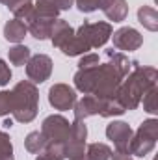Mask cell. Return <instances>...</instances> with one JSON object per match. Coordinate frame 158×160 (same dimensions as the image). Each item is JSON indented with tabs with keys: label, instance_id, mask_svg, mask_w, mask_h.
Instances as JSON below:
<instances>
[{
	"label": "cell",
	"instance_id": "1",
	"mask_svg": "<svg viewBox=\"0 0 158 160\" xmlns=\"http://www.w3.org/2000/svg\"><path fill=\"white\" fill-rule=\"evenodd\" d=\"M121 82L123 77L110 63L78 69L75 75V88L84 95H95L97 99H114Z\"/></svg>",
	"mask_w": 158,
	"mask_h": 160
},
{
	"label": "cell",
	"instance_id": "2",
	"mask_svg": "<svg viewBox=\"0 0 158 160\" xmlns=\"http://www.w3.org/2000/svg\"><path fill=\"white\" fill-rule=\"evenodd\" d=\"M158 73L155 67H143L138 62H132V71L123 78L117 89V99L125 110H134L140 106L141 97L153 86H156Z\"/></svg>",
	"mask_w": 158,
	"mask_h": 160
},
{
	"label": "cell",
	"instance_id": "3",
	"mask_svg": "<svg viewBox=\"0 0 158 160\" xmlns=\"http://www.w3.org/2000/svg\"><path fill=\"white\" fill-rule=\"evenodd\" d=\"M112 38V24L110 22H84L78 30H75L73 39L69 41L62 52L65 56H78L86 54L91 48H99L106 45V41Z\"/></svg>",
	"mask_w": 158,
	"mask_h": 160
},
{
	"label": "cell",
	"instance_id": "4",
	"mask_svg": "<svg viewBox=\"0 0 158 160\" xmlns=\"http://www.w3.org/2000/svg\"><path fill=\"white\" fill-rule=\"evenodd\" d=\"M13 93V119L19 123H30L37 116V106H39V91L34 82L22 80L15 84L11 89Z\"/></svg>",
	"mask_w": 158,
	"mask_h": 160
},
{
	"label": "cell",
	"instance_id": "5",
	"mask_svg": "<svg viewBox=\"0 0 158 160\" xmlns=\"http://www.w3.org/2000/svg\"><path fill=\"white\" fill-rule=\"evenodd\" d=\"M156 140H158V119H155V118L145 119L140 125V128L132 134L128 153L134 155V157H145L155 149Z\"/></svg>",
	"mask_w": 158,
	"mask_h": 160
},
{
	"label": "cell",
	"instance_id": "6",
	"mask_svg": "<svg viewBox=\"0 0 158 160\" xmlns=\"http://www.w3.org/2000/svg\"><path fill=\"white\" fill-rule=\"evenodd\" d=\"M41 132L47 138L48 143H65L71 132V123L60 114L48 116L45 118L43 125H41Z\"/></svg>",
	"mask_w": 158,
	"mask_h": 160
},
{
	"label": "cell",
	"instance_id": "7",
	"mask_svg": "<svg viewBox=\"0 0 158 160\" xmlns=\"http://www.w3.org/2000/svg\"><path fill=\"white\" fill-rule=\"evenodd\" d=\"M86 138H87V127L84 125V121L75 119L71 123V132H69V138L65 142L67 158H73V157L86 153Z\"/></svg>",
	"mask_w": 158,
	"mask_h": 160
},
{
	"label": "cell",
	"instance_id": "8",
	"mask_svg": "<svg viewBox=\"0 0 158 160\" xmlns=\"http://www.w3.org/2000/svg\"><path fill=\"white\" fill-rule=\"evenodd\" d=\"M50 75H52V60L47 54L30 56V60L26 62V77L30 82L41 84L50 78Z\"/></svg>",
	"mask_w": 158,
	"mask_h": 160
},
{
	"label": "cell",
	"instance_id": "9",
	"mask_svg": "<svg viewBox=\"0 0 158 160\" xmlns=\"http://www.w3.org/2000/svg\"><path fill=\"white\" fill-rule=\"evenodd\" d=\"M132 134H134V130L125 121H112L106 127V136H108V140L114 142L116 153H126V155H130L128 153V145H130Z\"/></svg>",
	"mask_w": 158,
	"mask_h": 160
},
{
	"label": "cell",
	"instance_id": "10",
	"mask_svg": "<svg viewBox=\"0 0 158 160\" xmlns=\"http://www.w3.org/2000/svg\"><path fill=\"white\" fill-rule=\"evenodd\" d=\"M48 102L56 110H73L77 102V91L67 84H54L48 89Z\"/></svg>",
	"mask_w": 158,
	"mask_h": 160
},
{
	"label": "cell",
	"instance_id": "11",
	"mask_svg": "<svg viewBox=\"0 0 158 160\" xmlns=\"http://www.w3.org/2000/svg\"><path fill=\"white\" fill-rule=\"evenodd\" d=\"M112 39H114V47L117 50H128V52L138 50L143 45V36L132 26H123V28L116 30L112 34Z\"/></svg>",
	"mask_w": 158,
	"mask_h": 160
},
{
	"label": "cell",
	"instance_id": "12",
	"mask_svg": "<svg viewBox=\"0 0 158 160\" xmlns=\"http://www.w3.org/2000/svg\"><path fill=\"white\" fill-rule=\"evenodd\" d=\"M54 22H56V19H54V17L41 15V13H37L36 9H34V11H32V15L24 21V24H26L28 32H30L36 39H39V41H45V39H48V38H50V32H52Z\"/></svg>",
	"mask_w": 158,
	"mask_h": 160
},
{
	"label": "cell",
	"instance_id": "13",
	"mask_svg": "<svg viewBox=\"0 0 158 160\" xmlns=\"http://www.w3.org/2000/svg\"><path fill=\"white\" fill-rule=\"evenodd\" d=\"M73 112H75V119L78 121H84L86 118H91V116H99L101 99H97L95 95H84L80 101L75 102Z\"/></svg>",
	"mask_w": 158,
	"mask_h": 160
},
{
	"label": "cell",
	"instance_id": "14",
	"mask_svg": "<svg viewBox=\"0 0 158 160\" xmlns=\"http://www.w3.org/2000/svg\"><path fill=\"white\" fill-rule=\"evenodd\" d=\"M75 36V30L71 28V24L63 19H56L54 26H52V32H50V39H52V45L56 48H63L69 41L73 39Z\"/></svg>",
	"mask_w": 158,
	"mask_h": 160
},
{
	"label": "cell",
	"instance_id": "15",
	"mask_svg": "<svg viewBox=\"0 0 158 160\" xmlns=\"http://www.w3.org/2000/svg\"><path fill=\"white\" fill-rule=\"evenodd\" d=\"M101 9L106 15V19H110L114 22L125 21L126 15H128V4H126V0H108Z\"/></svg>",
	"mask_w": 158,
	"mask_h": 160
},
{
	"label": "cell",
	"instance_id": "16",
	"mask_svg": "<svg viewBox=\"0 0 158 160\" xmlns=\"http://www.w3.org/2000/svg\"><path fill=\"white\" fill-rule=\"evenodd\" d=\"M26 34H28V28H26V24H24L22 21H19V19H11V21H7L6 26H4V38L7 41H11V43H15V45L24 39Z\"/></svg>",
	"mask_w": 158,
	"mask_h": 160
},
{
	"label": "cell",
	"instance_id": "17",
	"mask_svg": "<svg viewBox=\"0 0 158 160\" xmlns=\"http://www.w3.org/2000/svg\"><path fill=\"white\" fill-rule=\"evenodd\" d=\"M4 4H6V8L15 15V19H19V21H26L30 15H32V11H34V2L32 0H4Z\"/></svg>",
	"mask_w": 158,
	"mask_h": 160
},
{
	"label": "cell",
	"instance_id": "18",
	"mask_svg": "<svg viewBox=\"0 0 158 160\" xmlns=\"http://www.w3.org/2000/svg\"><path fill=\"white\" fill-rule=\"evenodd\" d=\"M106 56H108V63H110V65L117 71L123 78L130 73L132 62H130V60H128L123 52H114V48H112V50H108V52H106Z\"/></svg>",
	"mask_w": 158,
	"mask_h": 160
},
{
	"label": "cell",
	"instance_id": "19",
	"mask_svg": "<svg viewBox=\"0 0 158 160\" xmlns=\"http://www.w3.org/2000/svg\"><path fill=\"white\" fill-rule=\"evenodd\" d=\"M138 21L149 32H156L158 30V13H156V9L151 8V6H141L138 9Z\"/></svg>",
	"mask_w": 158,
	"mask_h": 160
},
{
	"label": "cell",
	"instance_id": "20",
	"mask_svg": "<svg viewBox=\"0 0 158 160\" xmlns=\"http://www.w3.org/2000/svg\"><path fill=\"white\" fill-rule=\"evenodd\" d=\"M24 147H26L28 153H32V155H39V153H43V151L47 149V138L43 136L41 130H34V132H30V134L26 136V140H24Z\"/></svg>",
	"mask_w": 158,
	"mask_h": 160
},
{
	"label": "cell",
	"instance_id": "21",
	"mask_svg": "<svg viewBox=\"0 0 158 160\" xmlns=\"http://www.w3.org/2000/svg\"><path fill=\"white\" fill-rule=\"evenodd\" d=\"M112 153H114L112 147L106 145V143H101V142L86 145V157H87V160H110L112 158Z\"/></svg>",
	"mask_w": 158,
	"mask_h": 160
},
{
	"label": "cell",
	"instance_id": "22",
	"mask_svg": "<svg viewBox=\"0 0 158 160\" xmlns=\"http://www.w3.org/2000/svg\"><path fill=\"white\" fill-rule=\"evenodd\" d=\"M30 56H32V52H30V48L26 47V45H21V43H17L15 47H11L9 50H7V58H9V63H13V65H26V62L30 60Z\"/></svg>",
	"mask_w": 158,
	"mask_h": 160
},
{
	"label": "cell",
	"instance_id": "23",
	"mask_svg": "<svg viewBox=\"0 0 158 160\" xmlns=\"http://www.w3.org/2000/svg\"><path fill=\"white\" fill-rule=\"evenodd\" d=\"M125 112L126 110L121 106V102L116 97L114 99H101V112H99L101 118H116V116H121Z\"/></svg>",
	"mask_w": 158,
	"mask_h": 160
},
{
	"label": "cell",
	"instance_id": "24",
	"mask_svg": "<svg viewBox=\"0 0 158 160\" xmlns=\"http://www.w3.org/2000/svg\"><path fill=\"white\" fill-rule=\"evenodd\" d=\"M34 9L37 13H41V15L54 17V19H58V13H60V8H58L56 0H36Z\"/></svg>",
	"mask_w": 158,
	"mask_h": 160
},
{
	"label": "cell",
	"instance_id": "25",
	"mask_svg": "<svg viewBox=\"0 0 158 160\" xmlns=\"http://www.w3.org/2000/svg\"><path fill=\"white\" fill-rule=\"evenodd\" d=\"M156 86H153V88H149L147 91H145V95L141 97V101H143V110L145 112H149V114H156L158 112V106H156Z\"/></svg>",
	"mask_w": 158,
	"mask_h": 160
},
{
	"label": "cell",
	"instance_id": "26",
	"mask_svg": "<svg viewBox=\"0 0 158 160\" xmlns=\"http://www.w3.org/2000/svg\"><path fill=\"white\" fill-rule=\"evenodd\" d=\"M0 160H15L11 140L4 130H0Z\"/></svg>",
	"mask_w": 158,
	"mask_h": 160
},
{
	"label": "cell",
	"instance_id": "27",
	"mask_svg": "<svg viewBox=\"0 0 158 160\" xmlns=\"http://www.w3.org/2000/svg\"><path fill=\"white\" fill-rule=\"evenodd\" d=\"M75 2H77V6L82 13H91V11L101 9L108 0H75Z\"/></svg>",
	"mask_w": 158,
	"mask_h": 160
},
{
	"label": "cell",
	"instance_id": "28",
	"mask_svg": "<svg viewBox=\"0 0 158 160\" xmlns=\"http://www.w3.org/2000/svg\"><path fill=\"white\" fill-rule=\"evenodd\" d=\"M13 112V93L0 91V116H7Z\"/></svg>",
	"mask_w": 158,
	"mask_h": 160
},
{
	"label": "cell",
	"instance_id": "29",
	"mask_svg": "<svg viewBox=\"0 0 158 160\" xmlns=\"http://www.w3.org/2000/svg\"><path fill=\"white\" fill-rule=\"evenodd\" d=\"M99 54H84L78 62V69H86V67H93L99 65Z\"/></svg>",
	"mask_w": 158,
	"mask_h": 160
},
{
	"label": "cell",
	"instance_id": "30",
	"mask_svg": "<svg viewBox=\"0 0 158 160\" xmlns=\"http://www.w3.org/2000/svg\"><path fill=\"white\" fill-rule=\"evenodd\" d=\"M9 80H11V69H9V65L0 58V88L6 86Z\"/></svg>",
	"mask_w": 158,
	"mask_h": 160
},
{
	"label": "cell",
	"instance_id": "31",
	"mask_svg": "<svg viewBox=\"0 0 158 160\" xmlns=\"http://www.w3.org/2000/svg\"><path fill=\"white\" fill-rule=\"evenodd\" d=\"M56 4H58L60 11H65V9H69V8H73L75 0H56Z\"/></svg>",
	"mask_w": 158,
	"mask_h": 160
},
{
	"label": "cell",
	"instance_id": "32",
	"mask_svg": "<svg viewBox=\"0 0 158 160\" xmlns=\"http://www.w3.org/2000/svg\"><path fill=\"white\" fill-rule=\"evenodd\" d=\"M110 160H134V158H130V155H126V153H112Z\"/></svg>",
	"mask_w": 158,
	"mask_h": 160
},
{
	"label": "cell",
	"instance_id": "33",
	"mask_svg": "<svg viewBox=\"0 0 158 160\" xmlns=\"http://www.w3.org/2000/svg\"><path fill=\"white\" fill-rule=\"evenodd\" d=\"M36 160H56V158H52L50 155H47V153L43 151V153H39V155H37V158H36Z\"/></svg>",
	"mask_w": 158,
	"mask_h": 160
},
{
	"label": "cell",
	"instance_id": "34",
	"mask_svg": "<svg viewBox=\"0 0 158 160\" xmlns=\"http://www.w3.org/2000/svg\"><path fill=\"white\" fill-rule=\"evenodd\" d=\"M4 127H6V128H11V127H13V119H6L4 121Z\"/></svg>",
	"mask_w": 158,
	"mask_h": 160
},
{
	"label": "cell",
	"instance_id": "35",
	"mask_svg": "<svg viewBox=\"0 0 158 160\" xmlns=\"http://www.w3.org/2000/svg\"><path fill=\"white\" fill-rule=\"evenodd\" d=\"M69 160H87V157H86V153H84V155H78V157H73V158H69Z\"/></svg>",
	"mask_w": 158,
	"mask_h": 160
},
{
	"label": "cell",
	"instance_id": "36",
	"mask_svg": "<svg viewBox=\"0 0 158 160\" xmlns=\"http://www.w3.org/2000/svg\"><path fill=\"white\" fill-rule=\"evenodd\" d=\"M0 2H4V0H0Z\"/></svg>",
	"mask_w": 158,
	"mask_h": 160
}]
</instances>
